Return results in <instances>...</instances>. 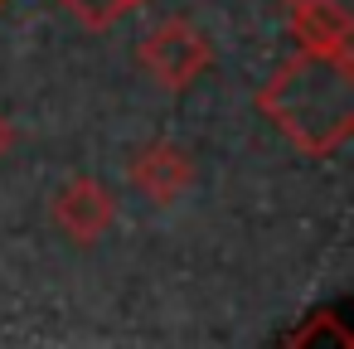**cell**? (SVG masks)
<instances>
[{
    "instance_id": "1",
    "label": "cell",
    "mask_w": 354,
    "mask_h": 349,
    "mask_svg": "<svg viewBox=\"0 0 354 349\" xmlns=\"http://www.w3.org/2000/svg\"><path fill=\"white\" fill-rule=\"evenodd\" d=\"M262 117L306 155H335L354 131L349 49H301L257 93Z\"/></svg>"
},
{
    "instance_id": "2",
    "label": "cell",
    "mask_w": 354,
    "mask_h": 349,
    "mask_svg": "<svg viewBox=\"0 0 354 349\" xmlns=\"http://www.w3.org/2000/svg\"><path fill=\"white\" fill-rule=\"evenodd\" d=\"M141 64H146V73H151L160 88L185 93L189 83H199V73H209L214 49H209V39H204L189 20H165V25H156V30L146 35Z\"/></svg>"
},
{
    "instance_id": "3",
    "label": "cell",
    "mask_w": 354,
    "mask_h": 349,
    "mask_svg": "<svg viewBox=\"0 0 354 349\" xmlns=\"http://www.w3.org/2000/svg\"><path fill=\"white\" fill-rule=\"evenodd\" d=\"M112 214H117V204H112V194H107L97 180H73V185H64L59 199H54V223H59L73 243H97V238L112 228Z\"/></svg>"
},
{
    "instance_id": "4",
    "label": "cell",
    "mask_w": 354,
    "mask_h": 349,
    "mask_svg": "<svg viewBox=\"0 0 354 349\" xmlns=\"http://www.w3.org/2000/svg\"><path fill=\"white\" fill-rule=\"evenodd\" d=\"M131 180H136L156 204H175V194H185V189H189L194 165H189V155H185L180 146L156 141V146H146V151L131 160Z\"/></svg>"
},
{
    "instance_id": "5",
    "label": "cell",
    "mask_w": 354,
    "mask_h": 349,
    "mask_svg": "<svg viewBox=\"0 0 354 349\" xmlns=\"http://www.w3.org/2000/svg\"><path fill=\"white\" fill-rule=\"evenodd\" d=\"M291 25L306 49H349V15L339 0H291Z\"/></svg>"
},
{
    "instance_id": "6",
    "label": "cell",
    "mask_w": 354,
    "mask_h": 349,
    "mask_svg": "<svg viewBox=\"0 0 354 349\" xmlns=\"http://www.w3.org/2000/svg\"><path fill=\"white\" fill-rule=\"evenodd\" d=\"M64 6L83 20V25H93V30H107L117 15H127V10H136L141 0H64Z\"/></svg>"
},
{
    "instance_id": "7",
    "label": "cell",
    "mask_w": 354,
    "mask_h": 349,
    "mask_svg": "<svg viewBox=\"0 0 354 349\" xmlns=\"http://www.w3.org/2000/svg\"><path fill=\"white\" fill-rule=\"evenodd\" d=\"M6 151H10V122L0 117V155H6Z\"/></svg>"
}]
</instances>
